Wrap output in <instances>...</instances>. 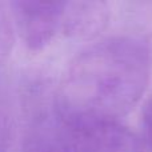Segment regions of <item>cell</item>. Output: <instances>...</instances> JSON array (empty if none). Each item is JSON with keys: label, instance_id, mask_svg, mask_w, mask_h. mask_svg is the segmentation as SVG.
<instances>
[{"label": "cell", "instance_id": "1", "mask_svg": "<svg viewBox=\"0 0 152 152\" xmlns=\"http://www.w3.org/2000/svg\"><path fill=\"white\" fill-rule=\"evenodd\" d=\"M151 51L135 36H111L86 47L71 61L60 87L63 115L119 120L143 96L150 80Z\"/></svg>", "mask_w": 152, "mask_h": 152}, {"label": "cell", "instance_id": "2", "mask_svg": "<svg viewBox=\"0 0 152 152\" xmlns=\"http://www.w3.org/2000/svg\"><path fill=\"white\" fill-rule=\"evenodd\" d=\"M59 152H144V145L119 120L60 113Z\"/></svg>", "mask_w": 152, "mask_h": 152}, {"label": "cell", "instance_id": "3", "mask_svg": "<svg viewBox=\"0 0 152 152\" xmlns=\"http://www.w3.org/2000/svg\"><path fill=\"white\" fill-rule=\"evenodd\" d=\"M67 1L15 0L10 3L13 24L31 51H40L63 27Z\"/></svg>", "mask_w": 152, "mask_h": 152}, {"label": "cell", "instance_id": "4", "mask_svg": "<svg viewBox=\"0 0 152 152\" xmlns=\"http://www.w3.org/2000/svg\"><path fill=\"white\" fill-rule=\"evenodd\" d=\"M110 8L104 1H67L63 32L71 37L91 39L107 27Z\"/></svg>", "mask_w": 152, "mask_h": 152}, {"label": "cell", "instance_id": "5", "mask_svg": "<svg viewBox=\"0 0 152 152\" xmlns=\"http://www.w3.org/2000/svg\"><path fill=\"white\" fill-rule=\"evenodd\" d=\"M13 19L11 11H7L3 3H0V64L10 55L13 45Z\"/></svg>", "mask_w": 152, "mask_h": 152}, {"label": "cell", "instance_id": "6", "mask_svg": "<svg viewBox=\"0 0 152 152\" xmlns=\"http://www.w3.org/2000/svg\"><path fill=\"white\" fill-rule=\"evenodd\" d=\"M143 139H144V144L152 152V97L150 102L147 103L144 111H143Z\"/></svg>", "mask_w": 152, "mask_h": 152}]
</instances>
